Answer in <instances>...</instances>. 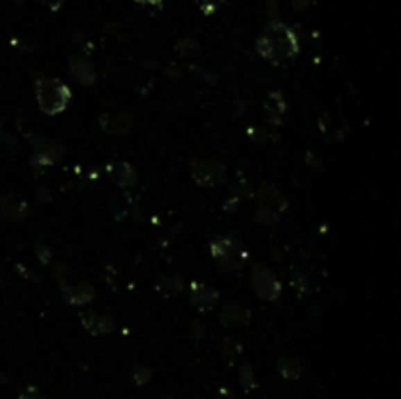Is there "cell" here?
<instances>
[{"label":"cell","mask_w":401,"mask_h":399,"mask_svg":"<svg viewBox=\"0 0 401 399\" xmlns=\"http://www.w3.org/2000/svg\"><path fill=\"white\" fill-rule=\"evenodd\" d=\"M212 257L216 262L225 270H239L245 264L247 259V251L245 245L235 237H219L212 243Z\"/></svg>","instance_id":"3"},{"label":"cell","mask_w":401,"mask_h":399,"mask_svg":"<svg viewBox=\"0 0 401 399\" xmlns=\"http://www.w3.org/2000/svg\"><path fill=\"white\" fill-rule=\"evenodd\" d=\"M259 200L262 207H268V210L276 212V214L288 207V200L280 194V190L276 186H272L268 182H264L259 188Z\"/></svg>","instance_id":"14"},{"label":"cell","mask_w":401,"mask_h":399,"mask_svg":"<svg viewBox=\"0 0 401 399\" xmlns=\"http://www.w3.org/2000/svg\"><path fill=\"white\" fill-rule=\"evenodd\" d=\"M80 323L90 334H110L114 331V319L110 315H104L100 312L85 309L80 313Z\"/></svg>","instance_id":"8"},{"label":"cell","mask_w":401,"mask_h":399,"mask_svg":"<svg viewBox=\"0 0 401 399\" xmlns=\"http://www.w3.org/2000/svg\"><path fill=\"white\" fill-rule=\"evenodd\" d=\"M276 370L286 380H298L304 374V364L298 358H293V356H280L278 362H276Z\"/></svg>","instance_id":"16"},{"label":"cell","mask_w":401,"mask_h":399,"mask_svg":"<svg viewBox=\"0 0 401 399\" xmlns=\"http://www.w3.org/2000/svg\"><path fill=\"white\" fill-rule=\"evenodd\" d=\"M266 112H268V119L272 124H282V114L286 112V102L280 92H272L268 102H266Z\"/></svg>","instance_id":"17"},{"label":"cell","mask_w":401,"mask_h":399,"mask_svg":"<svg viewBox=\"0 0 401 399\" xmlns=\"http://www.w3.org/2000/svg\"><path fill=\"white\" fill-rule=\"evenodd\" d=\"M257 221H259V223H276V221H278V214L268 210V207H262V205H260L259 212H257Z\"/></svg>","instance_id":"21"},{"label":"cell","mask_w":401,"mask_h":399,"mask_svg":"<svg viewBox=\"0 0 401 399\" xmlns=\"http://www.w3.org/2000/svg\"><path fill=\"white\" fill-rule=\"evenodd\" d=\"M131 376H133V382H135L137 386H147V384L151 382L153 372L151 368L145 366V364H135L133 370H131Z\"/></svg>","instance_id":"18"},{"label":"cell","mask_w":401,"mask_h":399,"mask_svg":"<svg viewBox=\"0 0 401 399\" xmlns=\"http://www.w3.org/2000/svg\"><path fill=\"white\" fill-rule=\"evenodd\" d=\"M190 174L196 184H200L204 188H212L225 180V167L217 161H210V159H194L190 162Z\"/></svg>","instance_id":"5"},{"label":"cell","mask_w":401,"mask_h":399,"mask_svg":"<svg viewBox=\"0 0 401 399\" xmlns=\"http://www.w3.org/2000/svg\"><path fill=\"white\" fill-rule=\"evenodd\" d=\"M16 399H47L44 396V391L40 388H35V386H28L26 389H22L20 393H18V398Z\"/></svg>","instance_id":"22"},{"label":"cell","mask_w":401,"mask_h":399,"mask_svg":"<svg viewBox=\"0 0 401 399\" xmlns=\"http://www.w3.org/2000/svg\"><path fill=\"white\" fill-rule=\"evenodd\" d=\"M239 377H241V384L245 389H255L257 388V377H255V372L249 364H243L241 370H239Z\"/></svg>","instance_id":"20"},{"label":"cell","mask_w":401,"mask_h":399,"mask_svg":"<svg viewBox=\"0 0 401 399\" xmlns=\"http://www.w3.org/2000/svg\"><path fill=\"white\" fill-rule=\"evenodd\" d=\"M157 288L163 294L174 296V294H178V291L182 290V282L178 280L176 276H173V278H161V282L157 284Z\"/></svg>","instance_id":"19"},{"label":"cell","mask_w":401,"mask_h":399,"mask_svg":"<svg viewBox=\"0 0 401 399\" xmlns=\"http://www.w3.org/2000/svg\"><path fill=\"white\" fill-rule=\"evenodd\" d=\"M106 173L112 178V182L118 184L121 188H128L137 182V171L126 161H110L106 164Z\"/></svg>","instance_id":"9"},{"label":"cell","mask_w":401,"mask_h":399,"mask_svg":"<svg viewBox=\"0 0 401 399\" xmlns=\"http://www.w3.org/2000/svg\"><path fill=\"white\" fill-rule=\"evenodd\" d=\"M61 296L71 305H87L94 300V288L87 282H80L75 286H69L65 282H61Z\"/></svg>","instance_id":"10"},{"label":"cell","mask_w":401,"mask_h":399,"mask_svg":"<svg viewBox=\"0 0 401 399\" xmlns=\"http://www.w3.org/2000/svg\"><path fill=\"white\" fill-rule=\"evenodd\" d=\"M250 282H253L255 294L259 296L260 300H264V302L278 300V296H280V291H282V284L276 278V274H274L271 269L260 266V264H257V266L253 269Z\"/></svg>","instance_id":"4"},{"label":"cell","mask_w":401,"mask_h":399,"mask_svg":"<svg viewBox=\"0 0 401 399\" xmlns=\"http://www.w3.org/2000/svg\"><path fill=\"white\" fill-rule=\"evenodd\" d=\"M143 8H151V10H161L163 8V0H135Z\"/></svg>","instance_id":"23"},{"label":"cell","mask_w":401,"mask_h":399,"mask_svg":"<svg viewBox=\"0 0 401 399\" xmlns=\"http://www.w3.org/2000/svg\"><path fill=\"white\" fill-rule=\"evenodd\" d=\"M100 128L116 137H123L133 130V118L126 112H112L100 116Z\"/></svg>","instance_id":"7"},{"label":"cell","mask_w":401,"mask_h":399,"mask_svg":"<svg viewBox=\"0 0 401 399\" xmlns=\"http://www.w3.org/2000/svg\"><path fill=\"white\" fill-rule=\"evenodd\" d=\"M33 90H35L37 106L47 116H57V114L65 112L73 100V90L67 87L63 80L51 78V76L35 78Z\"/></svg>","instance_id":"2"},{"label":"cell","mask_w":401,"mask_h":399,"mask_svg":"<svg viewBox=\"0 0 401 399\" xmlns=\"http://www.w3.org/2000/svg\"><path fill=\"white\" fill-rule=\"evenodd\" d=\"M250 319L249 307L241 305V303H228L225 309L219 313V321L225 327H239V325H247Z\"/></svg>","instance_id":"15"},{"label":"cell","mask_w":401,"mask_h":399,"mask_svg":"<svg viewBox=\"0 0 401 399\" xmlns=\"http://www.w3.org/2000/svg\"><path fill=\"white\" fill-rule=\"evenodd\" d=\"M257 53L268 63H282L300 53V42L280 20H271L257 42Z\"/></svg>","instance_id":"1"},{"label":"cell","mask_w":401,"mask_h":399,"mask_svg":"<svg viewBox=\"0 0 401 399\" xmlns=\"http://www.w3.org/2000/svg\"><path fill=\"white\" fill-rule=\"evenodd\" d=\"M26 214H28V204L20 200L18 196L0 198V216H2V219L16 223V221H22Z\"/></svg>","instance_id":"12"},{"label":"cell","mask_w":401,"mask_h":399,"mask_svg":"<svg viewBox=\"0 0 401 399\" xmlns=\"http://www.w3.org/2000/svg\"><path fill=\"white\" fill-rule=\"evenodd\" d=\"M14 2H16V4H20V2H24V0H14Z\"/></svg>","instance_id":"26"},{"label":"cell","mask_w":401,"mask_h":399,"mask_svg":"<svg viewBox=\"0 0 401 399\" xmlns=\"http://www.w3.org/2000/svg\"><path fill=\"white\" fill-rule=\"evenodd\" d=\"M65 155V145L53 143V141H42V145H35L32 153V167L35 171H45Z\"/></svg>","instance_id":"6"},{"label":"cell","mask_w":401,"mask_h":399,"mask_svg":"<svg viewBox=\"0 0 401 399\" xmlns=\"http://www.w3.org/2000/svg\"><path fill=\"white\" fill-rule=\"evenodd\" d=\"M293 8L298 12H305L309 8V4H312V0H292Z\"/></svg>","instance_id":"24"},{"label":"cell","mask_w":401,"mask_h":399,"mask_svg":"<svg viewBox=\"0 0 401 399\" xmlns=\"http://www.w3.org/2000/svg\"><path fill=\"white\" fill-rule=\"evenodd\" d=\"M59 6H61V0H49V8L51 10H57Z\"/></svg>","instance_id":"25"},{"label":"cell","mask_w":401,"mask_h":399,"mask_svg":"<svg viewBox=\"0 0 401 399\" xmlns=\"http://www.w3.org/2000/svg\"><path fill=\"white\" fill-rule=\"evenodd\" d=\"M217 300H219V294L212 286L200 284V282H192L190 284V302L194 303L196 307H200L204 312H210V309L216 307Z\"/></svg>","instance_id":"11"},{"label":"cell","mask_w":401,"mask_h":399,"mask_svg":"<svg viewBox=\"0 0 401 399\" xmlns=\"http://www.w3.org/2000/svg\"><path fill=\"white\" fill-rule=\"evenodd\" d=\"M69 73L73 75L76 83H80V85H94V80H96V71H94V67L92 63H88L87 59H83V57H71L69 59Z\"/></svg>","instance_id":"13"}]
</instances>
